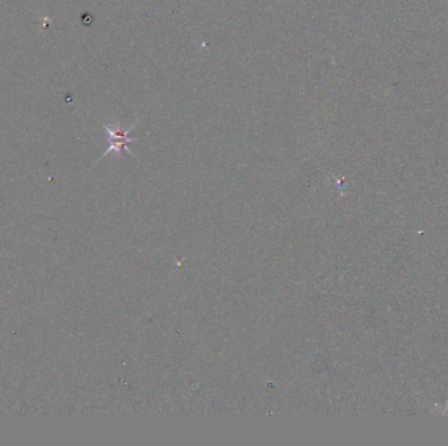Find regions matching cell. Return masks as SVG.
I'll return each mask as SVG.
<instances>
[{
  "label": "cell",
  "mask_w": 448,
  "mask_h": 446,
  "mask_svg": "<svg viewBox=\"0 0 448 446\" xmlns=\"http://www.w3.org/2000/svg\"><path fill=\"white\" fill-rule=\"evenodd\" d=\"M135 128V126H131L127 130H122L119 123H106L105 124V131L108 132L109 136V145L108 149L105 151L104 156L111 153V152H115V153H119L121 151H127L128 153H131V151L128 149L127 145L132 141H135V139L130 138V132Z\"/></svg>",
  "instance_id": "6da1fadb"
}]
</instances>
